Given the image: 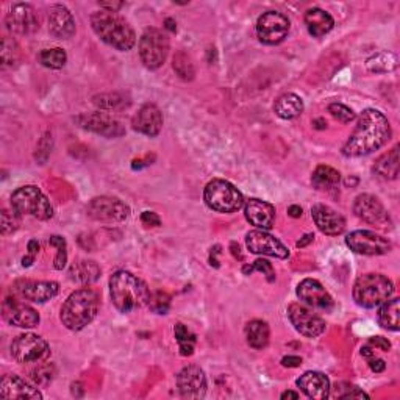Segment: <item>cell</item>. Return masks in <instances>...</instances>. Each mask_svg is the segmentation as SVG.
<instances>
[{
	"label": "cell",
	"instance_id": "1",
	"mask_svg": "<svg viewBox=\"0 0 400 400\" xmlns=\"http://www.w3.org/2000/svg\"><path fill=\"white\" fill-rule=\"evenodd\" d=\"M391 138V125L386 116L379 110L367 108L360 116L354 133L342 147V155L356 158L369 155L383 147Z\"/></svg>",
	"mask_w": 400,
	"mask_h": 400
},
{
	"label": "cell",
	"instance_id": "2",
	"mask_svg": "<svg viewBox=\"0 0 400 400\" xmlns=\"http://www.w3.org/2000/svg\"><path fill=\"white\" fill-rule=\"evenodd\" d=\"M112 302L121 313H130L149 304L150 291L143 280L127 270H118L110 279Z\"/></svg>",
	"mask_w": 400,
	"mask_h": 400
},
{
	"label": "cell",
	"instance_id": "3",
	"mask_svg": "<svg viewBox=\"0 0 400 400\" xmlns=\"http://www.w3.org/2000/svg\"><path fill=\"white\" fill-rule=\"evenodd\" d=\"M101 299L91 288H82L73 291L61 306L60 319L66 329L78 331L89 325L98 313Z\"/></svg>",
	"mask_w": 400,
	"mask_h": 400
},
{
	"label": "cell",
	"instance_id": "4",
	"mask_svg": "<svg viewBox=\"0 0 400 400\" xmlns=\"http://www.w3.org/2000/svg\"><path fill=\"white\" fill-rule=\"evenodd\" d=\"M91 26L98 38L121 52L130 51L137 42V35L132 26L118 13L105 10L96 11L91 16Z\"/></svg>",
	"mask_w": 400,
	"mask_h": 400
},
{
	"label": "cell",
	"instance_id": "5",
	"mask_svg": "<svg viewBox=\"0 0 400 400\" xmlns=\"http://www.w3.org/2000/svg\"><path fill=\"white\" fill-rule=\"evenodd\" d=\"M394 285L381 274H363L354 285V300L363 308H375L391 299Z\"/></svg>",
	"mask_w": 400,
	"mask_h": 400
},
{
	"label": "cell",
	"instance_id": "6",
	"mask_svg": "<svg viewBox=\"0 0 400 400\" xmlns=\"http://www.w3.org/2000/svg\"><path fill=\"white\" fill-rule=\"evenodd\" d=\"M11 207L22 216H33L40 220H49L53 216V207L42 191L36 186H22L17 188L11 195Z\"/></svg>",
	"mask_w": 400,
	"mask_h": 400
},
{
	"label": "cell",
	"instance_id": "7",
	"mask_svg": "<svg viewBox=\"0 0 400 400\" xmlns=\"http://www.w3.org/2000/svg\"><path fill=\"white\" fill-rule=\"evenodd\" d=\"M205 204L218 213H235L244 205V197L232 183L213 180L207 184L204 193Z\"/></svg>",
	"mask_w": 400,
	"mask_h": 400
},
{
	"label": "cell",
	"instance_id": "8",
	"mask_svg": "<svg viewBox=\"0 0 400 400\" xmlns=\"http://www.w3.org/2000/svg\"><path fill=\"white\" fill-rule=\"evenodd\" d=\"M169 53V40L162 30L155 27L146 28L139 40V57L146 67L158 69L164 64Z\"/></svg>",
	"mask_w": 400,
	"mask_h": 400
},
{
	"label": "cell",
	"instance_id": "9",
	"mask_svg": "<svg viewBox=\"0 0 400 400\" xmlns=\"http://www.w3.org/2000/svg\"><path fill=\"white\" fill-rule=\"evenodd\" d=\"M11 355L21 365H32V363L47 360L51 355V347L41 336L26 333L17 336L11 344Z\"/></svg>",
	"mask_w": 400,
	"mask_h": 400
},
{
	"label": "cell",
	"instance_id": "10",
	"mask_svg": "<svg viewBox=\"0 0 400 400\" xmlns=\"http://www.w3.org/2000/svg\"><path fill=\"white\" fill-rule=\"evenodd\" d=\"M86 213L91 219L97 220V223H122L128 216H130V208H128L124 202L116 199V197H96L92 199L88 207H86Z\"/></svg>",
	"mask_w": 400,
	"mask_h": 400
},
{
	"label": "cell",
	"instance_id": "11",
	"mask_svg": "<svg viewBox=\"0 0 400 400\" xmlns=\"http://www.w3.org/2000/svg\"><path fill=\"white\" fill-rule=\"evenodd\" d=\"M289 32V21L279 11H268L256 22V35L261 42L275 46L286 38Z\"/></svg>",
	"mask_w": 400,
	"mask_h": 400
},
{
	"label": "cell",
	"instance_id": "12",
	"mask_svg": "<svg viewBox=\"0 0 400 400\" xmlns=\"http://www.w3.org/2000/svg\"><path fill=\"white\" fill-rule=\"evenodd\" d=\"M76 121L80 127L85 128V130L97 133L105 138H119L125 133L124 125H122L118 119L113 118V114L110 113L102 112L85 113L80 114Z\"/></svg>",
	"mask_w": 400,
	"mask_h": 400
},
{
	"label": "cell",
	"instance_id": "13",
	"mask_svg": "<svg viewBox=\"0 0 400 400\" xmlns=\"http://www.w3.org/2000/svg\"><path fill=\"white\" fill-rule=\"evenodd\" d=\"M346 244L355 254L361 255H385L391 250V243L386 238L369 230L352 232L346 238Z\"/></svg>",
	"mask_w": 400,
	"mask_h": 400
},
{
	"label": "cell",
	"instance_id": "14",
	"mask_svg": "<svg viewBox=\"0 0 400 400\" xmlns=\"http://www.w3.org/2000/svg\"><path fill=\"white\" fill-rule=\"evenodd\" d=\"M288 318L294 329L306 338H316L325 331L324 319L300 304H291L288 306Z\"/></svg>",
	"mask_w": 400,
	"mask_h": 400
},
{
	"label": "cell",
	"instance_id": "15",
	"mask_svg": "<svg viewBox=\"0 0 400 400\" xmlns=\"http://www.w3.org/2000/svg\"><path fill=\"white\" fill-rule=\"evenodd\" d=\"M177 386L183 399H204L207 394L205 372L199 366L183 367L177 375Z\"/></svg>",
	"mask_w": 400,
	"mask_h": 400
},
{
	"label": "cell",
	"instance_id": "16",
	"mask_svg": "<svg viewBox=\"0 0 400 400\" xmlns=\"http://www.w3.org/2000/svg\"><path fill=\"white\" fill-rule=\"evenodd\" d=\"M354 213L366 224L383 227L388 224L390 227L391 219L390 214L385 210V207L375 195L371 194H361L355 199Z\"/></svg>",
	"mask_w": 400,
	"mask_h": 400
},
{
	"label": "cell",
	"instance_id": "17",
	"mask_svg": "<svg viewBox=\"0 0 400 400\" xmlns=\"http://www.w3.org/2000/svg\"><path fill=\"white\" fill-rule=\"evenodd\" d=\"M5 24L10 32L16 35H30L40 28L38 16L27 3L13 5L5 17Z\"/></svg>",
	"mask_w": 400,
	"mask_h": 400
},
{
	"label": "cell",
	"instance_id": "18",
	"mask_svg": "<svg viewBox=\"0 0 400 400\" xmlns=\"http://www.w3.org/2000/svg\"><path fill=\"white\" fill-rule=\"evenodd\" d=\"M2 315L3 319L10 325L21 329H32L40 324V315L38 311L33 310L32 306L19 302L16 299H5L2 305Z\"/></svg>",
	"mask_w": 400,
	"mask_h": 400
},
{
	"label": "cell",
	"instance_id": "19",
	"mask_svg": "<svg viewBox=\"0 0 400 400\" xmlns=\"http://www.w3.org/2000/svg\"><path fill=\"white\" fill-rule=\"evenodd\" d=\"M297 297L302 300L304 304L313 308L330 311L333 308V299L329 294L327 289L322 286V283H319L315 279H305L299 283L297 286Z\"/></svg>",
	"mask_w": 400,
	"mask_h": 400
},
{
	"label": "cell",
	"instance_id": "20",
	"mask_svg": "<svg viewBox=\"0 0 400 400\" xmlns=\"http://www.w3.org/2000/svg\"><path fill=\"white\" fill-rule=\"evenodd\" d=\"M245 244H247V249L252 254L256 255H268L275 258H286L289 255L285 245L264 230L249 232L247 236H245Z\"/></svg>",
	"mask_w": 400,
	"mask_h": 400
},
{
	"label": "cell",
	"instance_id": "21",
	"mask_svg": "<svg viewBox=\"0 0 400 400\" xmlns=\"http://www.w3.org/2000/svg\"><path fill=\"white\" fill-rule=\"evenodd\" d=\"M15 291L19 297L30 300V302L44 304L58 294L60 286L57 281L19 280L15 283Z\"/></svg>",
	"mask_w": 400,
	"mask_h": 400
},
{
	"label": "cell",
	"instance_id": "22",
	"mask_svg": "<svg viewBox=\"0 0 400 400\" xmlns=\"http://www.w3.org/2000/svg\"><path fill=\"white\" fill-rule=\"evenodd\" d=\"M311 214L318 229L321 230L324 235L338 236L346 230V219L342 218V214L333 210V208H330L329 205H315L311 208Z\"/></svg>",
	"mask_w": 400,
	"mask_h": 400
},
{
	"label": "cell",
	"instance_id": "23",
	"mask_svg": "<svg viewBox=\"0 0 400 400\" xmlns=\"http://www.w3.org/2000/svg\"><path fill=\"white\" fill-rule=\"evenodd\" d=\"M0 396L8 400H41L42 394L38 391V388L28 385L26 380L17 377L15 374L5 375L0 381Z\"/></svg>",
	"mask_w": 400,
	"mask_h": 400
},
{
	"label": "cell",
	"instance_id": "24",
	"mask_svg": "<svg viewBox=\"0 0 400 400\" xmlns=\"http://www.w3.org/2000/svg\"><path fill=\"white\" fill-rule=\"evenodd\" d=\"M132 125L137 132L147 134V137H157L163 128V114L159 108L153 103H146V105L138 110V113L133 116Z\"/></svg>",
	"mask_w": 400,
	"mask_h": 400
},
{
	"label": "cell",
	"instance_id": "25",
	"mask_svg": "<svg viewBox=\"0 0 400 400\" xmlns=\"http://www.w3.org/2000/svg\"><path fill=\"white\" fill-rule=\"evenodd\" d=\"M49 32L58 40H69L76 33V21L63 5H55L49 10Z\"/></svg>",
	"mask_w": 400,
	"mask_h": 400
},
{
	"label": "cell",
	"instance_id": "26",
	"mask_svg": "<svg viewBox=\"0 0 400 400\" xmlns=\"http://www.w3.org/2000/svg\"><path fill=\"white\" fill-rule=\"evenodd\" d=\"M245 219L256 229L269 230L272 229L275 220V208L274 205L260 199H249L244 204Z\"/></svg>",
	"mask_w": 400,
	"mask_h": 400
},
{
	"label": "cell",
	"instance_id": "27",
	"mask_svg": "<svg viewBox=\"0 0 400 400\" xmlns=\"http://www.w3.org/2000/svg\"><path fill=\"white\" fill-rule=\"evenodd\" d=\"M297 386L300 388L306 397L315 400H324L330 396V380L325 374L310 371L300 375L297 380Z\"/></svg>",
	"mask_w": 400,
	"mask_h": 400
},
{
	"label": "cell",
	"instance_id": "28",
	"mask_svg": "<svg viewBox=\"0 0 400 400\" xmlns=\"http://www.w3.org/2000/svg\"><path fill=\"white\" fill-rule=\"evenodd\" d=\"M305 24L310 35L315 36V38H321V36L327 35L333 28L335 21L327 11L321 8H310L305 13Z\"/></svg>",
	"mask_w": 400,
	"mask_h": 400
},
{
	"label": "cell",
	"instance_id": "29",
	"mask_svg": "<svg viewBox=\"0 0 400 400\" xmlns=\"http://www.w3.org/2000/svg\"><path fill=\"white\" fill-rule=\"evenodd\" d=\"M274 112L281 119H294L297 116L302 114L304 112V102L297 94H293V92H286V94L280 96L275 101Z\"/></svg>",
	"mask_w": 400,
	"mask_h": 400
},
{
	"label": "cell",
	"instance_id": "30",
	"mask_svg": "<svg viewBox=\"0 0 400 400\" xmlns=\"http://www.w3.org/2000/svg\"><path fill=\"white\" fill-rule=\"evenodd\" d=\"M92 102L97 108H101L102 112H122L130 107V97L125 92H105V94H98L92 97Z\"/></svg>",
	"mask_w": 400,
	"mask_h": 400
},
{
	"label": "cell",
	"instance_id": "31",
	"mask_svg": "<svg viewBox=\"0 0 400 400\" xmlns=\"http://www.w3.org/2000/svg\"><path fill=\"white\" fill-rule=\"evenodd\" d=\"M69 277L71 280L80 283V285H89V283H94L101 277V268L94 261H77L71 266Z\"/></svg>",
	"mask_w": 400,
	"mask_h": 400
},
{
	"label": "cell",
	"instance_id": "32",
	"mask_svg": "<svg viewBox=\"0 0 400 400\" xmlns=\"http://www.w3.org/2000/svg\"><path fill=\"white\" fill-rule=\"evenodd\" d=\"M245 338H247V342L250 347L261 350L269 344V338H270V331H269V325L264 321H250L247 325H245Z\"/></svg>",
	"mask_w": 400,
	"mask_h": 400
},
{
	"label": "cell",
	"instance_id": "33",
	"mask_svg": "<svg viewBox=\"0 0 400 400\" xmlns=\"http://www.w3.org/2000/svg\"><path fill=\"white\" fill-rule=\"evenodd\" d=\"M379 322L383 329L397 331L400 329V300L392 299L381 304L379 310Z\"/></svg>",
	"mask_w": 400,
	"mask_h": 400
},
{
	"label": "cell",
	"instance_id": "34",
	"mask_svg": "<svg viewBox=\"0 0 400 400\" xmlns=\"http://www.w3.org/2000/svg\"><path fill=\"white\" fill-rule=\"evenodd\" d=\"M374 172L383 178H390L394 180L399 175V146L392 147V149L385 153L383 157L377 159L374 166Z\"/></svg>",
	"mask_w": 400,
	"mask_h": 400
},
{
	"label": "cell",
	"instance_id": "35",
	"mask_svg": "<svg viewBox=\"0 0 400 400\" xmlns=\"http://www.w3.org/2000/svg\"><path fill=\"white\" fill-rule=\"evenodd\" d=\"M341 182V174L330 166H319L311 175V183L316 189H335Z\"/></svg>",
	"mask_w": 400,
	"mask_h": 400
},
{
	"label": "cell",
	"instance_id": "36",
	"mask_svg": "<svg viewBox=\"0 0 400 400\" xmlns=\"http://www.w3.org/2000/svg\"><path fill=\"white\" fill-rule=\"evenodd\" d=\"M366 67L374 73L391 72L397 67V57L391 52H379L366 61Z\"/></svg>",
	"mask_w": 400,
	"mask_h": 400
},
{
	"label": "cell",
	"instance_id": "37",
	"mask_svg": "<svg viewBox=\"0 0 400 400\" xmlns=\"http://www.w3.org/2000/svg\"><path fill=\"white\" fill-rule=\"evenodd\" d=\"M172 67L178 77L182 80H186V82H191L195 76V67L193 60H191L189 55L186 52H177L174 60H172Z\"/></svg>",
	"mask_w": 400,
	"mask_h": 400
},
{
	"label": "cell",
	"instance_id": "38",
	"mask_svg": "<svg viewBox=\"0 0 400 400\" xmlns=\"http://www.w3.org/2000/svg\"><path fill=\"white\" fill-rule=\"evenodd\" d=\"M174 335L180 346V354L183 356H189L194 354V344H195V335L191 333L186 325L177 324L174 329Z\"/></svg>",
	"mask_w": 400,
	"mask_h": 400
},
{
	"label": "cell",
	"instance_id": "39",
	"mask_svg": "<svg viewBox=\"0 0 400 400\" xmlns=\"http://www.w3.org/2000/svg\"><path fill=\"white\" fill-rule=\"evenodd\" d=\"M40 63L51 69H61L66 64L67 55L63 49H44L40 53Z\"/></svg>",
	"mask_w": 400,
	"mask_h": 400
},
{
	"label": "cell",
	"instance_id": "40",
	"mask_svg": "<svg viewBox=\"0 0 400 400\" xmlns=\"http://www.w3.org/2000/svg\"><path fill=\"white\" fill-rule=\"evenodd\" d=\"M0 57H2V64L7 66H15L21 57V51L17 42L10 38V36H5L2 40V51H0Z\"/></svg>",
	"mask_w": 400,
	"mask_h": 400
},
{
	"label": "cell",
	"instance_id": "41",
	"mask_svg": "<svg viewBox=\"0 0 400 400\" xmlns=\"http://www.w3.org/2000/svg\"><path fill=\"white\" fill-rule=\"evenodd\" d=\"M53 375H55V367L51 363H47V365H40L38 367H35L30 371V379L33 380L35 385L38 386H46L51 383L53 380Z\"/></svg>",
	"mask_w": 400,
	"mask_h": 400
},
{
	"label": "cell",
	"instance_id": "42",
	"mask_svg": "<svg viewBox=\"0 0 400 400\" xmlns=\"http://www.w3.org/2000/svg\"><path fill=\"white\" fill-rule=\"evenodd\" d=\"M149 308L157 313V315H166V313L169 311L171 308V295L166 294L163 291H157L150 294V299H149Z\"/></svg>",
	"mask_w": 400,
	"mask_h": 400
},
{
	"label": "cell",
	"instance_id": "43",
	"mask_svg": "<svg viewBox=\"0 0 400 400\" xmlns=\"http://www.w3.org/2000/svg\"><path fill=\"white\" fill-rule=\"evenodd\" d=\"M49 244L53 245V247H57V256H55V269H58L61 270L64 266H66V263H67V250H66V241H64V238H61V236H52L51 239H49Z\"/></svg>",
	"mask_w": 400,
	"mask_h": 400
},
{
	"label": "cell",
	"instance_id": "44",
	"mask_svg": "<svg viewBox=\"0 0 400 400\" xmlns=\"http://www.w3.org/2000/svg\"><path fill=\"white\" fill-rule=\"evenodd\" d=\"M0 229H2V235H11L17 229H19V214L15 210H2V224H0Z\"/></svg>",
	"mask_w": 400,
	"mask_h": 400
},
{
	"label": "cell",
	"instance_id": "45",
	"mask_svg": "<svg viewBox=\"0 0 400 400\" xmlns=\"http://www.w3.org/2000/svg\"><path fill=\"white\" fill-rule=\"evenodd\" d=\"M329 113L342 124H349L355 119V113L342 103H331V105H329Z\"/></svg>",
	"mask_w": 400,
	"mask_h": 400
},
{
	"label": "cell",
	"instance_id": "46",
	"mask_svg": "<svg viewBox=\"0 0 400 400\" xmlns=\"http://www.w3.org/2000/svg\"><path fill=\"white\" fill-rule=\"evenodd\" d=\"M244 274H252L254 270H258V272H263V275H266V279L268 281H274L275 280V272H274V269H272V264H270L269 261L266 260H256L252 266H245L244 269Z\"/></svg>",
	"mask_w": 400,
	"mask_h": 400
},
{
	"label": "cell",
	"instance_id": "47",
	"mask_svg": "<svg viewBox=\"0 0 400 400\" xmlns=\"http://www.w3.org/2000/svg\"><path fill=\"white\" fill-rule=\"evenodd\" d=\"M141 223L147 227H159L162 225V219H159L157 213L144 211L143 214H141Z\"/></svg>",
	"mask_w": 400,
	"mask_h": 400
},
{
	"label": "cell",
	"instance_id": "48",
	"mask_svg": "<svg viewBox=\"0 0 400 400\" xmlns=\"http://www.w3.org/2000/svg\"><path fill=\"white\" fill-rule=\"evenodd\" d=\"M340 397L341 399H369L366 392H363L360 388H355V386H350L349 391L346 394H341Z\"/></svg>",
	"mask_w": 400,
	"mask_h": 400
},
{
	"label": "cell",
	"instance_id": "49",
	"mask_svg": "<svg viewBox=\"0 0 400 400\" xmlns=\"http://www.w3.org/2000/svg\"><path fill=\"white\" fill-rule=\"evenodd\" d=\"M369 344H371V346L379 347L380 350H385V352H388V350H390V347H391L390 341H388L386 338H381V336L371 338V340H369Z\"/></svg>",
	"mask_w": 400,
	"mask_h": 400
},
{
	"label": "cell",
	"instance_id": "50",
	"mask_svg": "<svg viewBox=\"0 0 400 400\" xmlns=\"http://www.w3.org/2000/svg\"><path fill=\"white\" fill-rule=\"evenodd\" d=\"M281 365L285 367H299L300 365H302V358H300V356L289 355L281 360Z\"/></svg>",
	"mask_w": 400,
	"mask_h": 400
},
{
	"label": "cell",
	"instance_id": "51",
	"mask_svg": "<svg viewBox=\"0 0 400 400\" xmlns=\"http://www.w3.org/2000/svg\"><path fill=\"white\" fill-rule=\"evenodd\" d=\"M101 8L105 11H112V13H118V11L124 7V2H101Z\"/></svg>",
	"mask_w": 400,
	"mask_h": 400
},
{
	"label": "cell",
	"instance_id": "52",
	"mask_svg": "<svg viewBox=\"0 0 400 400\" xmlns=\"http://www.w3.org/2000/svg\"><path fill=\"white\" fill-rule=\"evenodd\" d=\"M369 366H371V369L374 372H383L385 371V367H386V363L383 360H371L369 361Z\"/></svg>",
	"mask_w": 400,
	"mask_h": 400
},
{
	"label": "cell",
	"instance_id": "53",
	"mask_svg": "<svg viewBox=\"0 0 400 400\" xmlns=\"http://www.w3.org/2000/svg\"><path fill=\"white\" fill-rule=\"evenodd\" d=\"M220 254V245H214L211 249V254H210V264L214 268H219V261H218V255Z\"/></svg>",
	"mask_w": 400,
	"mask_h": 400
},
{
	"label": "cell",
	"instance_id": "54",
	"mask_svg": "<svg viewBox=\"0 0 400 400\" xmlns=\"http://www.w3.org/2000/svg\"><path fill=\"white\" fill-rule=\"evenodd\" d=\"M288 214L291 218H300L302 216V208H300L299 205H293V207H289L288 208Z\"/></svg>",
	"mask_w": 400,
	"mask_h": 400
},
{
	"label": "cell",
	"instance_id": "55",
	"mask_svg": "<svg viewBox=\"0 0 400 400\" xmlns=\"http://www.w3.org/2000/svg\"><path fill=\"white\" fill-rule=\"evenodd\" d=\"M40 252V243L36 241V239H32V241L28 243V254L30 255H36Z\"/></svg>",
	"mask_w": 400,
	"mask_h": 400
},
{
	"label": "cell",
	"instance_id": "56",
	"mask_svg": "<svg viewBox=\"0 0 400 400\" xmlns=\"http://www.w3.org/2000/svg\"><path fill=\"white\" fill-rule=\"evenodd\" d=\"M232 254L235 258H238V260H243V254H241V249H239V245L236 243H232Z\"/></svg>",
	"mask_w": 400,
	"mask_h": 400
},
{
	"label": "cell",
	"instance_id": "57",
	"mask_svg": "<svg viewBox=\"0 0 400 400\" xmlns=\"http://www.w3.org/2000/svg\"><path fill=\"white\" fill-rule=\"evenodd\" d=\"M313 239H315V235H311V233H310V235H305L304 239H300V241L297 243V247H305V245L308 244V243H311Z\"/></svg>",
	"mask_w": 400,
	"mask_h": 400
},
{
	"label": "cell",
	"instance_id": "58",
	"mask_svg": "<svg viewBox=\"0 0 400 400\" xmlns=\"http://www.w3.org/2000/svg\"><path fill=\"white\" fill-rule=\"evenodd\" d=\"M35 261V255H27V256H24L22 258V266L24 268H28V266H32V263Z\"/></svg>",
	"mask_w": 400,
	"mask_h": 400
},
{
	"label": "cell",
	"instance_id": "59",
	"mask_svg": "<svg viewBox=\"0 0 400 400\" xmlns=\"http://www.w3.org/2000/svg\"><path fill=\"white\" fill-rule=\"evenodd\" d=\"M281 399H299V392H294V391H286L281 394Z\"/></svg>",
	"mask_w": 400,
	"mask_h": 400
},
{
	"label": "cell",
	"instance_id": "60",
	"mask_svg": "<svg viewBox=\"0 0 400 400\" xmlns=\"http://www.w3.org/2000/svg\"><path fill=\"white\" fill-rule=\"evenodd\" d=\"M164 24H166V28L171 30V32H175L177 27H175V21L174 19H171V17H169V19H166Z\"/></svg>",
	"mask_w": 400,
	"mask_h": 400
},
{
	"label": "cell",
	"instance_id": "61",
	"mask_svg": "<svg viewBox=\"0 0 400 400\" xmlns=\"http://www.w3.org/2000/svg\"><path fill=\"white\" fill-rule=\"evenodd\" d=\"M361 355H365V356H367V358H371V356L374 355V352L369 347H363L361 349Z\"/></svg>",
	"mask_w": 400,
	"mask_h": 400
}]
</instances>
